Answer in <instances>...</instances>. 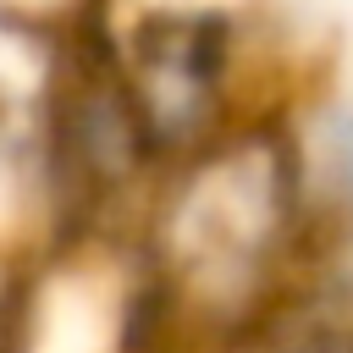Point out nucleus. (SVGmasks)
<instances>
[{
	"label": "nucleus",
	"mask_w": 353,
	"mask_h": 353,
	"mask_svg": "<svg viewBox=\"0 0 353 353\" xmlns=\"http://www.w3.org/2000/svg\"><path fill=\"white\" fill-rule=\"evenodd\" d=\"M243 28L232 11H154L121 33L127 83L149 121L160 171H176L237 127L232 83Z\"/></svg>",
	"instance_id": "obj_1"
},
{
	"label": "nucleus",
	"mask_w": 353,
	"mask_h": 353,
	"mask_svg": "<svg viewBox=\"0 0 353 353\" xmlns=\"http://www.w3.org/2000/svg\"><path fill=\"white\" fill-rule=\"evenodd\" d=\"M314 149H320V165H325L320 204H325L336 237L353 254V105H325L320 132H314Z\"/></svg>",
	"instance_id": "obj_2"
}]
</instances>
